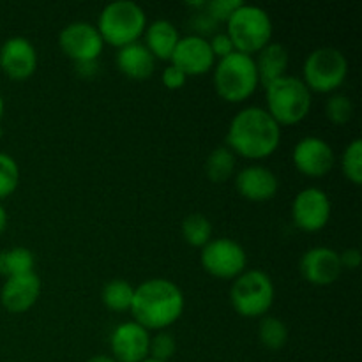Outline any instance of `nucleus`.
Wrapping results in <instances>:
<instances>
[{
  "label": "nucleus",
  "mask_w": 362,
  "mask_h": 362,
  "mask_svg": "<svg viewBox=\"0 0 362 362\" xmlns=\"http://www.w3.org/2000/svg\"><path fill=\"white\" fill-rule=\"evenodd\" d=\"M281 144V126L262 106H247L230 120L226 147L240 158L267 159Z\"/></svg>",
  "instance_id": "nucleus-1"
},
{
  "label": "nucleus",
  "mask_w": 362,
  "mask_h": 362,
  "mask_svg": "<svg viewBox=\"0 0 362 362\" xmlns=\"http://www.w3.org/2000/svg\"><path fill=\"white\" fill-rule=\"evenodd\" d=\"M186 299L179 285L165 278H152L134 288L131 315L134 322L151 331H166L184 313Z\"/></svg>",
  "instance_id": "nucleus-2"
},
{
  "label": "nucleus",
  "mask_w": 362,
  "mask_h": 362,
  "mask_svg": "<svg viewBox=\"0 0 362 362\" xmlns=\"http://www.w3.org/2000/svg\"><path fill=\"white\" fill-rule=\"evenodd\" d=\"M265 88V110L279 126H293L310 115L313 98L299 76L285 74Z\"/></svg>",
  "instance_id": "nucleus-3"
},
{
  "label": "nucleus",
  "mask_w": 362,
  "mask_h": 362,
  "mask_svg": "<svg viewBox=\"0 0 362 362\" xmlns=\"http://www.w3.org/2000/svg\"><path fill=\"white\" fill-rule=\"evenodd\" d=\"M216 94L226 103H244L257 92L258 80L255 57L233 52L232 55L219 59L214 66Z\"/></svg>",
  "instance_id": "nucleus-4"
},
{
  "label": "nucleus",
  "mask_w": 362,
  "mask_h": 362,
  "mask_svg": "<svg viewBox=\"0 0 362 362\" xmlns=\"http://www.w3.org/2000/svg\"><path fill=\"white\" fill-rule=\"evenodd\" d=\"M147 25L144 7L133 0H115L103 7L95 28L101 34L103 41L115 48H122L136 42L144 35Z\"/></svg>",
  "instance_id": "nucleus-5"
},
{
  "label": "nucleus",
  "mask_w": 362,
  "mask_h": 362,
  "mask_svg": "<svg viewBox=\"0 0 362 362\" xmlns=\"http://www.w3.org/2000/svg\"><path fill=\"white\" fill-rule=\"evenodd\" d=\"M226 34L232 39L235 52L244 55H257L272 41L274 25L264 7L244 4L233 11L226 21Z\"/></svg>",
  "instance_id": "nucleus-6"
},
{
  "label": "nucleus",
  "mask_w": 362,
  "mask_h": 362,
  "mask_svg": "<svg viewBox=\"0 0 362 362\" xmlns=\"http://www.w3.org/2000/svg\"><path fill=\"white\" fill-rule=\"evenodd\" d=\"M276 299V286L271 276L260 269H246L233 279L230 303L237 315L244 318H262L267 315Z\"/></svg>",
  "instance_id": "nucleus-7"
},
{
  "label": "nucleus",
  "mask_w": 362,
  "mask_h": 362,
  "mask_svg": "<svg viewBox=\"0 0 362 362\" xmlns=\"http://www.w3.org/2000/svg\"><path fill=\"white\" fill-rule=\"evenodd\" d=\"M349 76V60L345 53L332 46L317 48L306 57L303 66V78L310 92L336 94Z\"/></svg>",
  "instance_id": "nucleus-8"
},
{
  "label": "nucleus",
  "mask_w": 362,
  "mask_h": 362,
  "mask_svg": "<svg viewBox=\"0 0 362 362\" xmlns=\"http://www.w3.org/2000/svg\"><path fill=\"white\" fill-rule=\"evenodd\" d=\"M200 264L218 279H235L247 269L246 250L230 237L211 239L200 251Z\"/></svg>",
  "instance_id": "nucleus-9"
},
{
  "label": "nucleus",
  "mask_w": 362,
  "mask_h": 362,
  "mask_svg": "<svg viewBox=\"0 0 362 362\" xmlns=\"http://www.w3.org/2000/svg\"><path fill=\"white\" fill-rule=\"evenodd\" d=\"M332 204L329 194L320 187L299 191L292 202V219L303 232H320L331 221Z\"/></svg>",
  "instance_id": "nucleus-10"
},
{
  "label": "nucleus",
  "mask_w": 362,
  "mask_h": 362,
  "mask_svg": "<svg viewBox=\"0 0 362 362\" xmlns=\"http://www.w3.org/2000/svg\"><path fill=\"white\" fill-rule=\"evenodd\" d=\"M59 46L64 55L78 64L98 60L105 48V41L95 25L88 21H73L60 30Z\"/></svg>",
  "instance_id": "nucleus-11"
},
{
  "label": "nucleus",
  "mask_w": 362,
  "mask_h": 362,
  "mask_svg": "<svg viewBox=\"0 0 362 362\" xmlns=\"http://www.w3.org/2000/svg\"><path fill=\"white\" fill-rule=\"evenodd\" d=\"M293 166L303 175L320 179L334 168L336 156L329 141L320 136H304L296 144L292 152Z\"/></svg>",
  "instance_id": "nucleus-12"
},
{
  "label": "nucleus",
  "mask_w": 362,
  "mask_h": 362,
  "mask_svg": "<svg viewBox=\"0 0 362 362\" xmlns=\"http://www.w3.org/2000/svg\"><path fill=\"white\" fill-rule=\"evenodd\" d=\"M0 69L11 80H28L37 69V49L23 35L6 39L0 46Z\"/></svg>",
  "instance_id": "nucleus-13"
},
{
  "label": "nucleus",
  "mask_w": 362,
  "mask_h": 362,
  "mask_svg": "<svg viewBox=\"0 0 362 362\" xmlns=\"http://www.w3.org/2000/svg\"><path fill=\"white\" fill-rule=\"evenodd\" d=\"M110 349L117 362H141L148 357L151 332L134 320L124 322L110 334Z\"/></svg>",
  "instance_id": "nucleus-14"
},
{
  "label": "nucleus",
  "mask_w": 362,
  "mask_h": 362,
  "mask_svg": "<svg viewBox=\"0 0 362 362\" xmlns=\"http://www.w3.org/2000/svg\"><path fill=\"white\" fill-rule=\"evenodd\" d=\"M299 271L310 285L331 286L343 272L339 253L327 246L311 247L300 257Z\"/></svg>",
  "instance_id": "nucleus-15"
},
{
  "label": "nucleus",
  "mask_w": 362,
  "mask_h": 362,
  "mask_svg": "<svg viewBox=\"0 0 362 362\" xmlns=\"http://www.w3.org/2000/svg\"><path fill=\"white\" fill-rule=\"evenodd\" d=\"M170 64L179 67L187 78L202 76L216 66V57L209 46V39L189 34L180 37Z\"/></svg>",
  "instance_id": "nucleus-16"
},
{
  "label": "nucleus",
  "mask_w": 362,
  "mask_h": 362,
  "mask_svg": "<svg viewBox=\"0 0 362 362\" xmlns=\"http://www.w3.org/2000/svg\"><path fill=\"white\" fill-rule=\"evenodd\" d=\"M41 296V279L35 272L11 276L0 290V306L9 313L20 315L30 310Z\"/></svg>",
  "instance_id": "nucleus-17"
},
{
  "label": "nucleus",
  "mask_w": 362,
  "mask_h": 362,
  "mask_svg": "<svg viewBox=\"0 0 362 362\" xmlns=\"http://www.w3.org/2000/svg\"><path fill=\"white\" fill-rule=\"evenodd\" d=\"M235 189L246 200L262 204L278 194L279 179L267 166H246L235 175Z\"/></svg>",
  "instance_id": "nucleus-18"
},
{
  "label": "nucleus",
  "mask_w": 362,
  "mask_h": 362,
  "mask_svg": "<svg viewBox=\"0 0 362 362\" xmlns=\"http://www.w3.org/2000/svg\"><path fill=\"white\" fill-rule=\"evenodd\" d=\"M117 69L129 80H147L156 71V59L144 42H131L119 48L115 57Z\"/></svg>",
  "instance_id": "nucleus-19"
},
{
  "label": "nucleus",
  "mask_w": 362,
  "mask_h": 362,
  "mask_svg": "<svg viewBox=\"0 0 362 362\" xmlns=\"http://www.w3.org/2000/svg\"><path fill=\"white\" fill-rule=\"evenodd\" d=\"M145 42L148 52L152 53L156 60H168L172 59L177 45L180 41L179 28L168 20H154L147 25L144 32Z\"/></svg>",
  "instance_id": "nucleus-20"
},
{
  "label": "nucleus",
  "mask_w": 362,
  "mask_h": 362,
  "mask_svg": "<svg viewBox=\"0 0 362 362\" xmlns=\"http://www.w3.org/2000/svg\"><path fill=\"white\" fill-rule=\"evenodd\" d=\"M255 64H257L260 85L267 87L269 83L286 74L290 64V53L281 42L271 41L264 49L257 53Z\"/></svg>",
  "instance_id": "nucleus-21"
},
{
  "label": "nucleus",
  "mask_w": 362,
  "mask_h": 362,
  "mask_svg": "<svg viewBox=\"0 0 362 362\" xmlns=\"http://www.w3.org/2000/svg\"><path fill=\"white\" fill-rule=\"evenodd\" d=\"M237 158L226 145L223 147H216L211 154L207 156L205 161V175L211 182L219 184L228 180L235 172Z\"/></svg>",
  "instance_id": "nucleus-22"
},
{
  "label": "nucleus",
  "mask_w": 362,
  "mask_h": 362,
  "mask_svg": "<svg viewBox=\"0 0 362 362\" xmlns=\"http://www.w3.org/2000/svg\"><path fill=\"white\" fill-rule=\"evenodd\" d=\"M34 253L27 247L18 246L0 251V274L6 276V278L30 274V272H34Z\"/></svg>",
  "instance_id": "nucleus-23"
},
{
  "label": "nucleus",
  "mask_w": 362,
  "mask_h": 362,
  "mask_svg": "<svg viewBox=\"0 0 362 362\" xmlns=\"http://www.w3.org/2000/svg\"><path fill=\"white\" fill-rule=\"evenodd\" d=\"M134 286L126 279H112L103 286L101 300L108 310L115 311V313H122V311H129L131 304H133Z\"/></svg>",
  "instance_id": "nucleus-24"
},
{
  "label": "nucleus",
  "mask_w": 362,
  "mask_h": 362,
  "mask_svg": "<svg viewBox=\"0 0 362 362\" xmlns=\"http://www.w3.org/2000/svg\"><path fill=\"white\" fill-rule=\"evenodd\" d=\"M180 230H182L184 240H186L189 246L200 247V250L212 239L211 219L204 214H198V212L186 216Z\"/></svg>",
  "instance_id": "nucleus-25"
},
{
  "label": "nucleus",
  "mask_w": 362,
  "mask_h": 362,
  "mask_svg": "<svg viewBox=\"0 0 362 362\" xmlns=\"http://www.w3.org/2000/svg\"><path fill=\"white\" fill-rule=\"evenodd\" d=\"M258 339L267 350H281L288 343V327L278 317H262L258 324Z\"/></svg>",
  "instance_id": "nucleus-26"
},
{
  "label": "nucleus",
  "mask_w": 362,
  "mask_h": 362,
  "mask_svg": "<svg viewBox=\"0 0 362 362\" xmlns=\"http://www.w3.org/2000/svg\"><path fill=\"white\" fill-rule=\"evenodd\" d=\"M341 172L354 186L362 184V140L354 138L341 154Z\"/></svg>",
  "instance_id": "nucleus-27"
},
{
  "label": "nucleus",
  "mask_w": 362,
  "mask_h": 362,
  "mask_svg": "<svg viewBox=\"0 0 362 362\" xmlns=\"http://www.w3.org/2000/svg\"><path fill=\"white\" fill-rule=\"evenodd\" d=\"M325 117L334 126H345L354 117V103L345 94H331L325 103Z\"/></svg>",
  "instance_id": "nucleus-28"
},
{
  "label": "nucleus",
  "mask_w": 362,
  "mask_h": 362,
  "mask_svg": "<svg viewBox=\"0 0 362 362\" xmlns=\"http://www.w3.org/2000/svg\"><path fill=\"white\" fill-rule=\"evenodd\" d=\"M20 184V166L13 156L0 152V200L11 197Z\"/></svg>",
  "instance_id": "nucleus-29"
},
{
  "label": "nucleus",
  "mask_w": 362,
  "mask_h": 362,
  "mask_svg": "<svg viewBox=\"0 0 362 362\" xmlns=\"http://www.w3.org/2000/svg\"><path fill=\"white\" fill-rule=\"evenodd\" d=\"M177 341L175 336L168 331H159L154 338H151V349H148V357L161 362H168L175 356Z\"/></svg>",
  "instance_id": "nucleus-30"
},
{
  "label": "nucleus",
  "mask_w": 362,
  "mask_h": 362,
  "mask_svg": "<svg viewBox=\"0 0 362 362\" xmlns=\"http://www.w3.org/2000/svg\"><path fill=\"white\" fill-rule=\"evenodd\" d=\"M205 6H207V4H205ZM189 25L194 30L193 35H198V37H204V39H207L209 35H214L219 27L218 21H216L205 9L194 11V13L191 14Z\"/></svg>",
  "instance_id": "nucleus-31"
},
{
  "label": "nucleus",
  "mask_w": 362,
  "mask_h": 362,
  "mask_svg": "<svg viewBox=\"0 0 362 362\" xmlns=\"http://www.w3.org/2000/svg\"><path fill=\"white\" fill-rule=\"evenodd\" d=\"M240 6H243V0H211L205 6V11L221 25L226 23L228 18L233 14V11L239 9Z\"/></svg>",
  "instance_id": "nucleus-32"
},
{
  "label": "nucleus",
  "mask_w": 362,
  "mask_h": 362,
  "mask_svg": "<svg viewBox=\"0 0 362 362\" xmlns=\"http://www.w3.org/2000/svg\"><path fill=\"white\" fill-rule=\"evenodd\" d=\"M209 46H211L216 60L225 59V57L232 55V53L235 52L232 39L228 37V34H226V32H216V34L209 39Z\"/></svg>",
  "instance_id": "nucleus-33"
},
{
  "label": "nucleus",
  "mask_w": 362,
  "mask_h": 362,
  "mask_svg": "<svg viewBox=\"0 0 362 362\" xmlns=\"http://www.w3.org/2000/svg\"><path fill=\"white\" fill-rule=\"evenodd\" d=\"M161 80L168 90H179V88H182L184 85H186L187 76L179 69V67L168 64V66L165 67V71H163Z\"/></svg>",
  "instance_id": "nucleus-34"
},
{
  "label": "nucleus",
  "mask_w": 362,
  "mask_h": 362,
  "mask_svg": "<svg viewBox=\"0 0 362 362\" xmlns=\"http://www.w3.org/2000/svg\"><path fill=\"white\" fill-rule=\"evenodd\" d=\"M339 262H341L343 269H349V271H356L359 269L362 262V255L357 247H349L343 253H339Z\"/></svg>",
  "instance_id": "nucleus-35"
},
{
  "label": "nucleus",
  "mask_w": 362,
  "mask_h": 362,
  "mask_svg": "<svg viewBox=\"0 0 362 362\" xmlns=\"http://www.w3.org/2000/svg\"><path fill=\"white\" fill-rule=\"evenodd\" d=\"M76 74L81 78H94L99 73V62L98 60H88V62H78L74 64Z\"/></svg>",
  "instance_id": "nucleus-36"
},
{
  "label": "nucleus",
  "mask_w": 362,
  "mask_h": 362,
  "mask_svg": "<svg viewBox=\"0 0 362 362\" xmlns=\"http://www.w3.org/2000/svg\"><path fill=\"white\" fill-rule=\"evenodd\" d=\"M7 228V212L6 209H4V205L0 204V233L6 232Z\"/></svg>",
  "instance_id": "nucleus-37"
},
{
  "label": "nucleus",
  "mask_w": 362,
  "mask_h": 362,
  "mask_svg": "<svg viewBox=\"0 0 362 362\" xmlns=\"http://www.w3.org/2000/svg\"><path fill=\"white\" fill-rule=\"evenodd\" d=\"M87 362H117V361L110 356H94V357H90Z\"/></svg>",
  "instance_id": "nucleus-38"
},
{
  "label": "nucleus",
  "mask_w": 362,
  "mask_h": 362,
  "mask_svg": "<svg viewBox=\"0 0 362 362\" xmlns=\"http://www.w3.org/2000/svg\"><path fill=\"white\" fill-rule=\"evenodd\" d=\"M4 110H6V105H4V98H2V94H0V122H2Z\"/></svg>",
  "instance_id": "nucleus-39"
},
{
  "label": "nucleus",
  "mask_w": 362,
  "mask_h": 362,
  "mask_svg": "<svg viewBox=\"0 0 362 362\" xmlns=\"http://www.w3.org/2000/svg\"><path fill=\"white\" fill-rule=\"evenodd\" d=\"M141 362H161V361H156V359H152V357H147V359L141 361Z\"/></svg>",
  "instance_id": "nucleus-40"
},
{
  "label": "nucleus",
  "mask_w": 362,
  "mask_h": 362,
  "mask_svg": "<svg viewBox=\"0 0 362 362\" xmlns=\"http://www.w3.org/2000/svg\"><path fill=\"white\" fill-rule=\"evenodd\" d=\"M2 134H4V131H2V127H0V136H2Z\"/></svg>",
  "instance_id": "nucleus-41"
}]
</instances>
